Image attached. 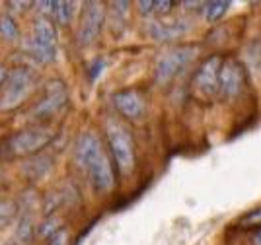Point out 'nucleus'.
Wrapping results in <instances>:
<instances>
[{
    "label": "nucleus",
    "instance_id": "1",
    "mask_svg": "<svg viewBox=\"0 0 261 245\" xmlns=\"http://www.w3.org/2000/svg\"><path fill=\"white\" fill-rule=\"evenodd\" d=\"M74 160L80 166V170L86 173L88 181L92 183L96 193L108 195L115 189L117 171L98 132L84 130L78 137L74 144Z\"/></svg>",
    "mask_w": 261,
    "mask_h": 245
},
{
    "label": "nucleus",
    "instance_id": "2",
    "mask_svg": "<svg viewBox=\"0 0 261 245\" xmlns=\"http://www.w3.org/2000/svg\"><path fill=\"white\" fill-rule=\"evenodd\" d=\"M106 140H108L109 158L115 166V171L123 177H130L137 168V150L135 139L129 127L117 117L106 119Z\"/></svg>",
    "mask_w": 261,
    "mask_h": 245
},
{
    "label": "nucleus",
    "instance_id": "3",
    "mask_svg": "<svg viewBox=\"0 0 261 245\" xmlns=\"http://www.w3.org/2000/svg\"><path fill=\"white\" fill-rule=\"evenodd\" d=\"M55 139V132L45 125H32L18 132L10 134L0 144V158L2 160H22L33 158L41 150H45Z\"/></svg>",
    "mask_w": 261,
    "mask_h": 245
},
{
    "label": "nucleus",
    "instance_id": "4",
    "mask_svg": "<svg viewBox=\"0 0 261 245\" xmlns=\"http://www.w3.org/2000/svg\"><path fill=\"white\" fill-rule=\"evenodd\" d=\"M37 86V74L32 66H14L6 74V82L2 86L0 96V111H14L33 94Z\"/></svg>",
    "mask_w": 261,
    "mask_h": 245
},
{
    "label": "nucleus",
    "instance_id": "5",
    "mask_svg": "<svg viewBox=\"0 0 261 245\" xmlns=\"http://www.w3.org/2000/svg\"><path fill=\"white\" fill-rule=\"evenodd\" d=\"M30 57L39 64H53L59 57V37H57V28L51 20L45 16H37L32 21V33L28 39V49Z\"/></svg>",
    "mask_w": 261,
    "mask_h": 245
},
{
    "label": "nucleus",
    "instance_id": "6",
    "mask_svg": "<svg viewBox=\"0 0 261 245\" xmlns=\"http://www.w3.org/2000/svg\"><path fill=\"white\" fill-rule=\"evenodd\" d=\"M68 103V90L61 80H51L45 84L43 96L35 101L30 109V119L37 125H43L47 121L57 117Z\"/></svg>",
    "mask_w": 261,
    "mask_h": 245
},
{
    "label": "nucleus",
    "instance_id": "7",
    "mask_svg": "<svg viewBox=\"0 0 261 245\" xmlns=\"http://www.w3.org/2000/svg\"><path fill=\"white\" fill-rule=\"evenodd\" d=\"M195 47H174V49L164 51L154 64V82L158 86L170 84L195 59Z\"/></svg>",
    "mask_w": 261,
    "mask_h": 245
},
{
    "label": "nucleus",
    "instance_id": "8",
    "mask_svg": "<svg viewBox=\"0 0 261 245\" xmlns=\"http://www.w3.org/2000/svg\"><path fill=\"white\" fill-rule=\"evenodd\" d=\"M106 23V6L101 2H84L78 12L76 41L80 47H90L98 41Z\"/></svg>",
    "mask_w": 261,
    "mask_h": 245
},
{
    "label": "nucleus",
    "instance_id": "9",
    "mask_svg": "<svg viewBox=\"0 0 261 245\" xmlns=\"http://www.w3.org/2000/svg\"><path fill=\"white\" fill-rule=\"evenodd\" d=\"M248 70L238 61H222L220 78H218V96L224 101H234L242 96L246 88Z\"/></svg>",
    "mask_w": 261,
    "mask_h": 245
},
{
    "label": "nucleus",
    "instance_id": "10",
    "mask_svg": "<svg viewBox=\"0 0 261 245\" xmlns=\"http://www.w3.org/2000/svg\"><path fill=\"white\" fill-rule=\"evenodd\" d=\"M220 66H222L220 55H211L208 59L201 63L195 78H193V92L197 96L205 97V99H215L218 96Z\"/></svg>",
    "mask_w": 261,
    "mask_h": 245
},
{
    "label": "nucleus",
    "instance_id": "11",
    "mask_svg": "<svg viewBox=\"0 0 261 245\" xmlns=\"http://www.w3.org/2000/svg\"><path fill=\"white\" fill-rule=\"evenodd\" d=\"M33 10L39 12V16H45L47 20H51L61 28L70 25L74 18H78V12H80V4L76 2H57V0H47V2H33Z\"/></svg>",
    "mask_w": 261,
    "mask_h": 245
},
{
    "label": "nucleus",
    "instance_id": "12",
    "mask_svg": "<svg viewBox=\"0 0 261 245\" xmlns=\"http://www.w3.org/2000/svg\"><path fill=\"white\" fill-rule=\"evenodd\" d=\"M191 30L189 18H152L146 21V32L156 41H174Z\"/></svg>",
    "mask_w": 261,
    "mask_h": 245
},
{
    "label": "nucleus",
    "instance_id": "13",
    "mask_svg": "<svg viewBox=\"0 0 261 245\" xmlns=\"http://www.w3.org/2000/svg\"><path fill=\"white\" fill-rule=\"evenodd\" d=\"M113 107L123 119L127 121H139L146 113V101L144 96L137 90H121L113 96Z\"/></svg>",
    "mask_w": 261,
    "mask_h": 245
},
{
    "label": "nucleus",
    "instance_id": "14",
    "mask_svg": "<svg viewBox=\"0 0 261 245\" xmlns=\"http://www.w3.org/2000/svg\"><path fill=\"white\" fill-rule=\"evenodd\" d=\"M37 237V222L32 210H22L18 212L16 220V230L12 235V245H32L33 239Z\"/></svg>",
    "mask_w": 261,
    "mask_h": 245
},
{
    "label": "nucleus",
    "instance_id": "15",
    "mask_svg": "<svg viewBox=\"0 0 261 245\" xmlns=\"http://www.w3.org/2000/svg\"><path fill=\"white\" fill-rule=\"evenodd\" d=\"M129 10V2H111V4L106 6V23L109 25V30L113 32V35H119L125 30Z\"/></svg>",
    "mask_w": 261,
    "mask_h": 245
},
{
    "label": "nucleus",
    "instance_id": "16",
    "mask_svg": "<svg viewBox=\"0 0 261 245\" xmlns=\"http://www.w3.org/2000/svg\"><path fill=\"white\" fill-rule=\"evenodd\" d=\"M179 4L174 0H142L137 4V10L141 12L144 18H168Z\"/></svg>",
    "mask_w": 261,
    "mask_h": 245
},
{
    "label": "nucleus",
    "instance_id": "17",
    "mask_svg": "<svg viewBox=\"0 0 261 245\" xmlns=\"http://www.w3.org/2000/svg\"><path fill=\"white\" fill-rule=\"evenodd\" d=\"M0 39H4L6 43L22 41V30H20L18 16H14L8 10H4L0 14Z\"/></svg>",
    "mask_w": 261,
    "mask_h": 245
},
{
    "label": "nucleus",
    "instance_id": "18",
    "mask_svg": "<svg viewBox=\"0 0 261 245\" xmlns=\"http://www.w3.org/2000/svg\"><path fill=\"white\" fill-rule=\"evenodd\" d=\"M230 10L228 0H208L197 6V14L207 21V23H217L224 18V14Z\"/></svg>",
    "mask_w": 261,
    "mask_h": 245
},
{
    "label": "nucleus",
    "instance_id": "19",
    "mask_svg": "<svg viewBox=\"0 0 261 245\" xmlns=\"http://www.w3.org/2000/svg\"><path fill=\"white\" fill-rule=\"evenodd\" d=\"M63 228H66L65 222H63V218H59L57 214H47L43 218V222L37 226V237H41L45 243L53 237V235H57Z\"/></svg>",
    "mask_w": 261,
    "mask_h": 245
},
{
    "label": "nucleus",
    "instance_id": "20",
    "mask_svg": "<svg viewBox=\"0 0 261 245\" xmlns=\"http://www.w3.org/2000/svg\"><path fill=\"white\" fill-rule=\"evenodd\" d=\"M51 166H53V161L49 156H33L28 160V168H25V177H30V179H41L47 171L51 170Z\"/></svg>",
    "mask_w": 261,
    "mask_h": 245
},
{
    "label": "nucleus",
    "instance_id": "21",
    "mask_svg": "<svg viewBox=\"0 0 261 245\" xmlns=\"http://www.w3.org/2000/svg\"><path fill=\"white\" fill-rule=\"evenodd\" d=\"M14 218H18V204L14 201L0 199V228L12 224Z\"/></svg>",
    "mask_w": 261,
    "mask_h": 245
},
{
    "label": "nucleus",
    "instance_id": "22",
    "mask_svg": "<svg viewBox=\"0 0 261 245\" xmlns=\"http://www.w3.org/2000/svg\"><path fill=\"white\" fill-rule=\"evenodd\" d=\"M6 10L12 12L14 16H18V14L33 10V2H10V4H6Z\"/></svg>",
    "mask_w": 261,
    "mask_h": 245
},
{
    "label": "nucleus",
    "instance_id": "23",
    "mask_svg": "<svg viewBox=\"0 0 261 245\" xmlns=\"http://www.w3.org/2000/svg\"><path fill=\"white\" fill-rule=\"evenodd\" d=\"M66 243H68V230H66V228H63L59 234L53 235V237L47 241V245H66Z\"/></svg>",
    "mask_w": 261,
    "mask_h": 245
},
{
    "label": "nucleus",
    "instance_id": "24",
    "mask_svg": "<svg viewBox=\"0 0 261 245\" xmlns=\"http://www.w3.org/2000/svg\"><path fill=\"white\" fill-rule=\"evenodd\" d=\"M244 224H257L261 226V206L259 208H255V210H251L246 218H244Z\"/></svg>",
    "mask_w": 261,
    "mask_h": 245
},
{
    "label": "nucleus",
    "instance_id": "25",
    "mask_svg": "<svg viewBox=\"0 0 261 245\" xmlns=\"http://www.w3.org/2000/svg\"><path fill=\"white\" fill-rule=\"evenodd\" d=\"M250 241H251V245H261V226H257V228L251 232Z\"/></svg>",
    "mask_w": 261,
    "mask_h": 245
},
{
    "label": "nucleus",
    "instance_id": "26",
    "mask_svg": "<svg viewBox=\"0 0 261 245\" xmlns=\"http://www.w3.org/2000/svg\"><path fill=\"white\" fill-rule=\"evenodd\" d=\"M101 68H103V61L99 59V61H96V63H94V66H92V74H90V78H92V80H94V78H98V74H99V70H101Z\"/></svg>",
    "mask_w": 261,
    "mask_h": 245
},
{
    "label": "nucleus",
    "instance_id": "27",
    "mask_svg": "<svg viewBox=\"0 0 261 245\" xmlns=\"http://www.w3.org/2000/svg\"><path fill=\"white\" fill-rule=\"evenodd\" d=\"M6 74H8V68L0 64V88H2V86H4V82H6Z\"/></svg>",
    "mask_w": 261,
    "mask_h": 245
},
{
    "label": "nucleus",
    "instance_id": "28",
    "mask_svg": "<svg viewBox=\"0 0 261 245\" xmlns=\"http://www.w3.org/2000/svg\"><path fill=\"white\" fill-rule=\"evenodd\" d=\"M6 245H12V243H6Z\"/></svg>",
    "mask_w": 261,
    "mask_h": 245
}]
</instances>
